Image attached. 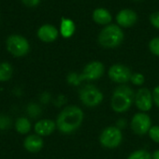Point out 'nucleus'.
Returning <instances> with one entry per match:
<instances>
[{
	"mask_svg": "<svg viewBox=\"0 0 159 159\" xmlns=\"http://www.w3.org/2000/svg\"><path fill=\"white\" fill-rule=\"evenodd\" d=\"M104 72L105 67L101 62L92 61L84 66L82 74L78 76L79 83L81 84L83 81H97L104 75Z\"/></svg>",
	"mask_w": 159,
	"mask_h": 159,
	"instance_id": "6",
	"label": "nucleus"
},
{
	"mask_svg": "<svg viewBox=\"0 0 159 159\" xmlns=\"http://www.w3.org/2000/svg\"><path fill=\"white\" fill-rule=\"evenodd\" d=\"M127 159H152V154L143 149H139L137 151H134L129 154Z\"/></svg>",
	"mask_w": 159,
	"mask_h": 159,
	"instance_id": "19",
	"label": "nucleus"
},
{
	"mask_svg": "<svg viewBox=\"0 0 159 159\" xmlns=\"http://www.w3.org/2000/svg\"><path fill=\"white\" fill-rule=\"evenodd\" d=\"M130 127L135 134L139 136H143L147 134L152 127V119L145 112H138L132 117Z\"/></svg>",
	"mask_w": 159,
	"mask_h": 159,
	"instance_id": "7",
	"label": "nucleus"
},
{
	"mask_svg": "<svg viewBox=\"0 0 159 159\" xmlns=\"http://www.w3.org/2000/svg\"><path fill=\"white\" fill-rule=\"evenodd\" d=\"M7 48L13 55L24 56L29 51V43L24 37L12 35L7 39Z\"/></svg>",
	"mask_w": 159,
	"mask_h": 159,
	"instance_id": "9",
	"label": "nucleus"
},
{
	"mask_svg": "<svg viewBox=\"0 0 159 159\" xmlns=\"http://www.w3.org/2000/svg\"><path fill=\"white\" fill-rule=\"evenodd\" d=\"M84 119V111L75 105H69L63 109L56 119L57 129L64 134H70L82 125Z\"/></svg>",
	"mask_w": 159,
	"mask_h": 159,
	"instance_id": "1",
	"label": "nucleus"
},
{
	"mask_svg": "<svg viewBox=\"0 0 159 159\" xmlns=\"http://www.w3.org/2000/svg\"><path fill=\"white\" fill-rule=\"evenodd\" d=\"M134 90L125 85L121 84L114 89L111 98V107L116 113H123L127 111L135 103Z\"/></svg>",
	"mask_w": 159,
	"mask_h": 159,
	"instance_id": "2",
	"label": "nucleus"
},
{
	"mask_svg": "<svg viewBox=\"0 0 159 159\" xmlns=\"http://www.w3.org/2000/svg\"><path fill=\"white\" fill-rule=\"evenodd\" d=\"M93 19L99 25H108L111 22V15L105 9H97L93 13Z\"/></svg>",
	"mask_w": 159,
	"mask_h": 159,
	"instance_id": "15",
	"label": "nucleus"
},
{
	"mask_svg": "<svg viewBox=\"0 0 159 159\" xmlns=\"http://www.w3.org/2000/svg\"><path fill=\"white\" fill-rule=\"evenodd\" d=\"M153 99L152 92L146 88H139L135 95V105L141 112H147L152 108Z\"/></svg>",
	"mask_w": 159,
	"mask_h": 159,
	"instance_id": "10",
	"label": "nucleus"
},
{
	"mask_svg": "<svg viewBox=\"0 0 159 159\" xmlns=\"http://www.w3.org/2000/svg\"><path fill=\"white\" fill-rule=\"evenodd\" d=\"M24 146L30 152H38L43 147V139L39 135H30L25 138Z\"/></svg>",
	"mask_w": 159,
	"mask_h": 159,
	"instance_id": "14",
	"label": "nucleus"
},
{
	"mask_svg": "<svg viewBox=\"0 0 159 159\" xmlns=\"http://www.w3.org/2000/svg\"><path fill=\"white\" fill-rule=\"evenodd\" d=\"M123 140V133L117 126L106 127L99 136L100 144L108 149H113L118 147Z\"/></svg>",
	"mask_w": 159,
	"mask_h": 159,
	"instance_id": "5",
	"label": "nucleus"
},
{
	"mask_svg": "<svg viewBox=\"0 0 159 159\" xmlns=\"http://www.w3.org/2000/svg\"><path fill=\"white\" fill-rule=\"evenodd\" d=\"M79 98L81 102L88 108H96L103 101L102 92L93 84L84 85L79 92Z\"/></svg>",
	"mask_w": 159,
	"mask_h": 159,
	"instance_id": "4",
	"label": "nucleus"
},
{
	"mask_svg": "<svg viewBox=\"0 0 159 159\" xmlns=\"http://www.w3.org/2000/svg\"><path fill=\"white\" fill-rule=\"evenodd\" d=\"M27 111L29 112V115H31L32 117H36L37 115L39 114L40 109L36 104H30L27 108Z\"/></svg>",
	"mask_w": 159,
	"mask_h": 159,
	"instance_id": "24",
	"label": "nucleus"
},
{
	"mask_svg": "<svg viewBox=\"0 0 159 159\" xmlns=\"http://www.w3.org/2000/svg\"><path fill=\"white\" fill-rule=\"evenodd\" d=\"M56 127V123L51 119H43L36 123L35 125V132L39 136H50Z\"/></svg>",
	"mask_w": 159,
	"mask_h": 159,
	"instance_id": "11",
	"label": "nucleus"
},
{
	"mask_svg": "<svg viewBox=\"0 0 159 159\" xmlns=\"http://www.w3.org/2000/svg\"><path fill=\"white\" fill-rule=\"evenodd\" d=\"M137 19L138 16L132 10H123L116 16V21L122 27L132 26L137 22Z\"/></svg>",
	"mask_w": 159,
	"mask_h": 159,
	"instance_id": "12",
	"label": "nucleus"
},
{
	"mask_svg": "<svg viewBox=\"0 0 159 159\" xmlns=\"http://www.w3.org/2000/svg\"><path fill=\"white\" fill-rule=\"evenodd\" d=\"M152 94L153 103L159 109V85H157L156 87L153 88V90L152 91Z\"/></svg>",
	"mask_w": 159,
	"mask_h": 159,
	"instance_id": "26",
	"label": "nucleus"
},
{
	"mask_svg": "<svg viewBox=\"0 0 159 159\" xmlns=\"http://www.w3.org/2000/svg\"><path fill=\"white\" fill-rule=\"evenodd\" d=\"M75 32V24L69 20L63 18L61 22V35L64 38H70Z\"/></svg>",
	"mask_w": 159,
	"mask_h": 159,
	"instance_id": "16",
	"label": "nucleus"
},
{
	"mask_svg": "<svg viewBox=\"0 0 159 159\" xmlns=\"http://www.w3.org/2000/svg\"><path fill=\"white\" fill-rule=\"evenodd\" d=\"M39 1H40V0H23V2L25 5L29 6V7H35V6H37L39 3Z\"/></svg>",
	"mask_w": 159,
	"mask_h": 159,
	"instance_id": "27",
	"label": "nucleus"
},
{
	"mask_svg": "<svg viewBox=\"0 0 159 159\" xmlns=\"http://www.w3.org/2000/svg\"><path fill=\"white\" fill-rule=\"evenodd\" d=\"M108 76L112 82L119 84H125L130 82L132 72L128 66L122 64H115L109 68Z\"/></svg>",
	"mask_w": 159,
	"mask_h": 159,
	"instance_id": "8",
	"label": "nucleus"
},
{
	"mask_svg": "<svg viewBox=\"0 0 159 159\" xmlns=\"http://www.w3.org/2000/svg\"><path fill=\"white\" fill-rule=\"evenodd\" d=\"M124 40V33L116 25H111L101 30L98 35V42L104 48L118 47Z\"/></svg>",
	"mask_w": 159,
	"mask_h": 159,
	"instance_id": "3",
	"label": "nucleus"
},
{
	"mask_svg": "<svg viewBox=\"0 0 159 159\" xmlns=\"http://www.w3.org/2000/svg\"><path fill=\"white\" fill-rule=\"evenodd\" d=\"M16 130L21 133V134H26L30 131L31 129V123L27 118L22 117L17 119L16 124H15Z\"/></svg>",
	"mask_w": 159,
	"mask_h": 159,
	"instance_id": "18",
	"label": "nucleus"
},
{
	"mask_svg": "<svg viewBox=\"0 0 159 159\" xmlns=\"http://www.w3.org/2000/svg\"><path fill=\"white\" fill-rule=\"evenodd\" d=\"M150 21L155 28L159 29V11L152 13L150 17Z\"/></svg>",
	"mask_w": 159,
	"mask_h": 159,
	"instance_id": "25",
	"label": "nucleus"
},
{
	"mask_svg": "<svg viewBox=\"0 0 159 159\" xmlns=\"http://www.w3.org/2000/svg\"><path fill=\"white\" fill-rule=\"evenodd\" d=\"M149 49L152 54L159 56V38H154L150 41Z\"/></svg>",
	"mask_w": 159,
	"mask_h": 159,
	"instance_id": "21",
	"label": "nucleus"
},
{
	"mask_svg": "<svg viewBox=\"0 0 159 159\" xmlns=\"http://www.w3.org/2000/svg\"><path fill=\"white\" fill-rule=\"evenodd\" d=\"M130 82L136 85V86H140L144 84L145 82V78L143 76V74L139 73V72H136V73H132L131 79H130Z\"/></svg>",
	"mask_w": 159,
	"mask_h": 159,
	"instance_id": "20",
	"label": "nucleus"
},
{
	"mask_svg": "<svg viewBox=\"0 0 159 159\" xmlns=\"http://www.w3.org/2000/svg\"><path fill=\"white\" fill-rule=\"evenodd\" d=\"M12 66L11 64L4 62L0 64V82H6L12 76Z\"/></svg>",
	"mask_w": 159,
	"mask_h": 159,
	"instance_id": "17",
	"label": "nucleus"
},
{
	"mask_svg": "<svg viewBox=\"0 0 159 159\" xmlns=\"http://www.w3.org/2000/svg\"><path fill=\"white\" fill-rule=\"evenodd\" d=\"M148 134H149L150 139L152 141L159 143V125H152L150 128Z\"/></svg>",
	"mask_w": 159,
	"mask_h": 159,
	"instance_id": "22",
	"label": "nucleus"
},
{
	"mask_svg": "<svg viewBox=\"0 0 159 159\" xmlns=\"http://www.w3.org/2000/svg\"><path fill=\"white\" fill-rule=\"evenodd\" d=\"M11 124V119L8 116L0 115V130H5L10 128Z\"/></svg>",
	"mask_w": 159,
	"mask_h": 159,
	"instance_id": "23",
	"label": "nucleus"
},
{
	"mask_svg": "<svg viewBox=\"0 0 159 159\" xmlns=\"http://www.w3.org/2000/svg\"><path fill=\"white\" fill-rule=\"evenodd\" d=\"M152 159H159V150H155L152 154Z\"/></svg>",
	"mask_w": 159,
	"mask_h": 159,
	"instance_id": "28",
	"label": "nucleus"
},
{
	"mask_svg": "<svg viewBox=\"0 0 159 159\" xmlns=\"http://www.w3.org/2000/svg\"><path fill=\"white\" fill-rule=\"evenodd\" d=\"M38 37L44 42H52L57 39L58 31L53 25H44L39 29Z\"/></svg>",
	"mask_w": 159,
	"mask_h": 159,
	"instance_id": "13",
	"label": "nucleus"
}]
</instances>
